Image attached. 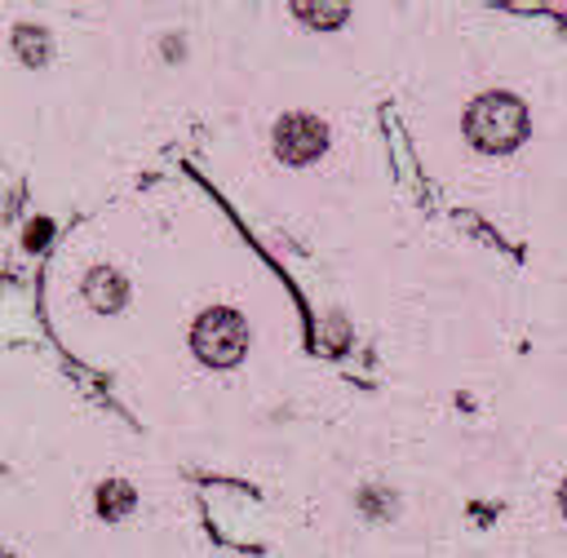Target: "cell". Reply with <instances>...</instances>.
<instances>
[{
  "label": "cell",
  "mask_w": 567,
  "mask_h": 558,
  "mask_svg": "<svg viewBox=\"0 0 567 558\" xmlns=\"http://www.w3.org/2000/svg\"><path fill=\"white\" fill-rule=\"evenodd\" d=\"M124 279L111 270V266H93L89 270V279H84V301L93 306V310H120L124 306Z\"/></svg>",
  "instance_id": "277c9868"
},
{
  "label": "cell",
  "mask_w": 567,
  "mask_h": 558,
  "mask_svg": "<svg viewBox=\"0 0 567 558\" xmlns=\"http://www.w3.org/2000/svg\"><path fill=\"white\" fill-rule=\"evenodd\" d=\"M563 509H567V483H563Z\"/></svg>",
  "instance_id": "ba28073f"
},
{
  "label": "cell",
  "mask_w": 567,
  "mask_h": 558,
  "mask_svg": "<svg viewBox=\"0 0 567 558\" xmlns=\"http://www.w3.org/2000/svg\"><path fill=\"white\" fill-rule=\"evenodd\" d=\"M97 509H102L106 518L128 514V509H133V487H128V483H120V478H106V487L97 492Z\"/></svg>",
  "instance_id": "5b68a950"
},
{
  "label": "cell",
  "mask_w": 567,
  "mask_h": 558,
  "mask_svg": "<svg viewBox=\"0 0 567 558\" xmlns=\"http://www.w3.org/2000/svg\"><path fill=\"white\" fill-rule=\"evenodd\" d=\"M13 49L22 53V62H44L49 53V40H44V31H35V27H18L13 31Z\"/></svg>",
  "instance_id": "8992f818"
},
{
  "label": "cell",
  "mask_w": 567,
  "mask_h": 558,
  "mask_svg": "<svg viewBox=\"0 0 567 558\" xmlns=\"http://www.w3.org/2000/svg\"><path fill=\"white\" fill-rule=\"evenodd\" d=\"M297 13H306V22H337L346 9L337 4V9H310V4H297Z\"/></svg>",
  "instance_id": "52a82bcc"
},
{
  "label": "cell",
  "mask_w": 567,
  "mask_h": 558,
  "mask_svg": "<svg viewBox=\"0 0 567 558\" xmlns=\"http://www.w3.org/2000/svg\"><path fill=\"white\" fill-rule=\"evenodd\" d=\"M323 146H328V128L315 115H284L275 124V151L288 164H310L323 155Z\"/></svg>",
  "instance_id": "3957f363"
},
{
  "label": "cell",
  "mask_w": 567,
  "mask_h": 558,
  "mask_svg": "<svg viewBox=\"0 0 567 558\" xmlns=\"http://www.w3.org/2000/svg\"><path fill=\"white\" fill-rule=\"evenodd\" d=\"M465 137L487 155H505L527 137V106L509 93H483L465 111Z\"/></svg>",
  "instance_id": "6da1fadb"
},
{
  "label": "cell",
  "mask_w": 567,
  "mask_h": 558,
  "mask_svg": "<svg viewBox=\"0 0 567 558\" xmlns=\"http://www.w3.org/2000/svg\"><path fill=\"white\" fill-rule=\"evenodd\" d=\"M190 345H195V354H199L204 363L230 368V363H239L244 350H248V323H244L235 310L213 306V310H204V314L195 319Z\"/></svg>",
  "instance_id": "7a4b0ae2"
}]
</instances>
